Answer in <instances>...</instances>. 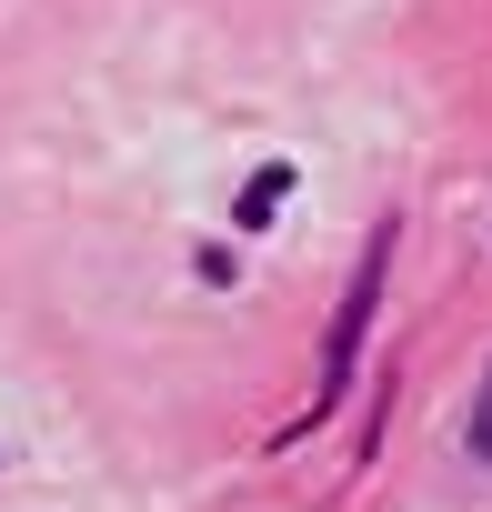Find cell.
<instances>
[{"mask_svg":"<svg viewBox=\"0 0 492 512\" xmlns=\"http://www.w3.org/2000/svg\"><path fill=\"white\" fill-rule=\"evenodd\" d=\"M472 452L492 462V372H482V402H472Z\"/></svg>","mask_w":492,"mask_h":512,"instance_id":"cell-2","label":"cell"},{"mask_svg":"<svg viewBox=\"0 0 492 512\" xmlns=\"http://www.w3.org/2000/svg\"><path fill=\"white\" fill-rule=\"evenodd\" d=\"M382 262H392V231L372 241V262L352 272V302H342V322H332V352H322V402L352 382V352H362V322H372V302H382Z\"/></svg>","mask_w":492,"mask_h":512,"instance_id":"cell-1","label":"cell"}]
</instances>
